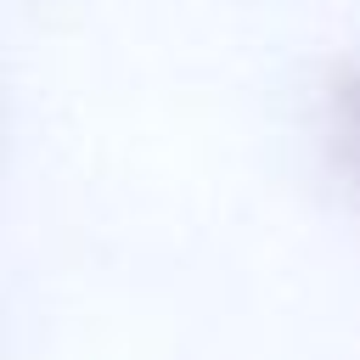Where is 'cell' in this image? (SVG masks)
<instances>
[{
  "label": "cell",
  "mask_w": 360,
  "mask_h": 360,
  "mask_svg": "<svg viewBox=\"0 0 360 360\" xmlns=\"http://www.w3.org/2000/svg\"><path fill=\"white\" fill-rule=\"evenodd\" d=\"M338 124H343V146H349V158L360 163V73L343 84V112H338Z\"/></svg>",
  "instance_id": "6da1fadb"
}]
</instances>
